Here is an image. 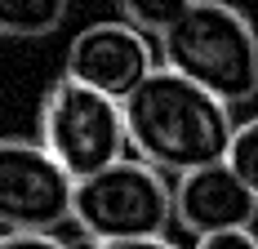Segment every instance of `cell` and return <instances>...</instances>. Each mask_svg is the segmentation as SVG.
<instances>
[{
	"mask_svg": "<svg viewBox=\"0 0 258 249\" xmlns=\"http://www.w3.org/2000/svg\"><path fill=\"white\" fill-rule=\"evenodd\" d=\"M125 138L134 160L152 165L169 178L196 174L209 165H223L236 138V116L227 102L205 94L201 85L156 67L125 102Z\"/></svg>",
	"mask_w": 258,
	"mask_h": 249,
	"instance_id": "6da1fadb",
	"label": "cell"
},
{
	"mask_svg": "<svg viewBox=\"0 0 258 249\" xmlns=\"http://www.w3.org/2000/svg\"><path fill=\"white\" fill-rule=\"evenodd\" d=\"M156 49L160 67L201 85L227 107L258 98V31L236 5L187 0Z\"/></svg>",
	"mask_w": 258,
	"mask_h": 249,
	"instance_id": "7a4b0ae2",
	"label": "cell"
},
{
	"mask_svg": "<svg viewBox=\"0 0 258 249\" xmlns=\"http://www.w3.org/2000/svg\"><path fill=\"white\" fill-rule=\"evenodd\" d=\"M72 223L85 236V245L165 240L174 227V182L160 169L125 156L120 165L76 182Z\"/></svg>",
	"mask_w": 258,
	"mask_h": 249,
	"instance_id": "3957f363",
	"label": "cell"
},
{
	"mask_svg": "<svg viewBox=\"0 0 258 249\" xmlns=\"http://www.w3.org/2000/svg\"><path fill=\"white\" fill-rule=\"evenodd\" d=\"M36 143L62 165V174L72 182H85V178L125 160V151H129L125 111H120V102L58 76L45 89V102H40Z\"/></svg>",
	"mask_w": 258,
	"mask_h": 249,
	"instance_id": "277c9868",
	"label": "cell"
},
{
	"mask_svg": "<svg viewBox=\"0 0 258 249\" xmlns=\"http://www.w3.org/2000/svg\"><path fill=\"white\" fill-rule=\"evenodd\" d=\"M76 182L36 138H0V231L53 236L72 223Z\"/></svg>",
	"mask_w": 258,
	"mask_h": 249,
	"instance_id": "5b68a950",
	"label": "cell"
},
{
	"mask_svg": "<svg viewBox=\"0 0 258 249\" xmlns=\"http://www.w3.org/2000/svg\"><path fill=\"white\" fill-rule=\"evenodd\" d=\"M156 67H160L156 40H147L143 31H134L120 18L80 27L67 45V53H62V76L111 102H125Z\"/></svg>",
	"mask_w": 258,
	"mask_h": 249,
	"instance_id": "8992f818",
	"label": "cell"
},
{
	"mask_svg": "<svg viewBox=\"0 0 258 249\" xmlns=\"http://www.w3.org/2000/svg\"><path fill=\"white\" fill-rule=\"evenodd\" d=\"M254 218H258V200L236 178V169L227 160L174 178V223L187 236L209 240V236L254 231Z\"/></svg>",
	"mask_w": 258,
	"mask_h": 249,
	"instance_id": "52a82bcc",
	"label": "cell"
},
{
	"mask_svg": "<svg viewBox=\"0 0 258 249\" xmlns=\"http://www.w3.org/2000/svg\"><path fill=\"white\" fill-rule=\"evenodd\" d=\"M67 14H72L67 0H0V36L40 40L67 23Z\"/></svg>",
	"mask_w": 258,
	"mask_h": 249,
	"instance_id": "ba28073f",
	"label": "cell"
},
{
	"mask_svg": "<svg viewBox=\"0 0 258 249\" xmlns=\"http://www.w3.org/2000/svg\"><path fill=\"white\" fill-rule=\"evenodd\" d=\"M182 5L187 0H125L120 9H116V18L120 23H129L134 31H143L147 40H160L169 27L178 23V14H182Z\"/></svg>",
	"mask_w": 258,
	"mask_h": 249,
	"instance_id": "9c48e42d",
	"label": "cell"
},
{
	"mask_svg": "<svg viewBox=\"0 0 258 249\" xmlns=\"http://www.w3.org/2000/svg\"><path fill=\"white\" fill-rule=\"evenodd\" d=\"M227 165L236 169V178L254 192L258 200V116L236 125V138H232V151H227Z\"/></svg>",
	"mask_w": 258,
	"mask_h": 249,
	"instance_id": "30bf717a",
	"label": "cell"
},
{
	"mask_svg": "<svg viewBox=\"0 0 258 249\" xmlns=\"http://www.w3.org/2000/svg\"><path fill=\"white\" fill-rule=\"evenodd\" d=\"M0 249H72L58 236H36V231H0Z\"/></svg>",
	"mask_w": 258,
	"mask_h": 249,
	"instance_id": "8fae6325",
	"label": "cell"
},
{
	"mask_svg": "<svg viewBox=\"0 0 258 249\" xmlns=\"http://www.w3.org/2000/svg\"><path fill=\"white\" fill-rule=\"evenodd\" d=\"M196 249H258L254 231H232V236H209V240H196Z\"/></svg>",
	"mask_w": 258,
	"mask_h": 249,
	"instance_id": "7c38bea8",
	"label": "cell"
},
{
	"mask_svg": "<svg viewBox=\"0 0 258 249\" xmlns=\"http://www.w3.org/2000/svg\"><path fill=\"white\" fill-rule=\"evenodd\" d=\"M85 249H178V245L165 236V240H111V245H85Z\"/></svg>",
	"mask_w": 258,
	"mask_h": 249,
	"instance_id": "4fadbf2b",
	"label": "cell"
}]
</instances>
